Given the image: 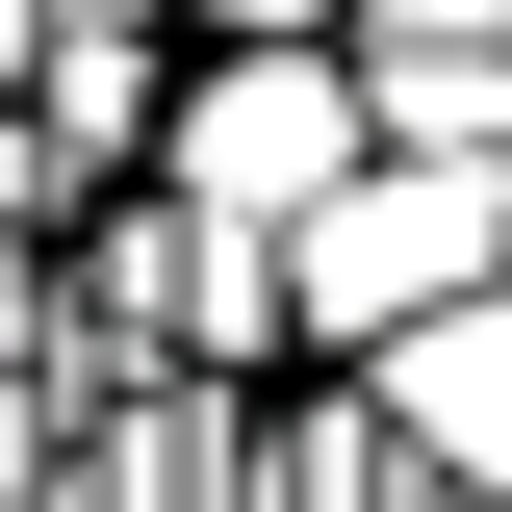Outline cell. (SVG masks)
<instances>
[{"instance_id":"obj_1","label":"cell","mask_w":512,"mask_h":512,"mask_svg":"<svg viewBox=\"0 0 512 512\" xmlns=\"http://www.w3.org/2000/svg\"><path fill=\"white\" fill-rule=\"evenodd\" d=\"M359 154H384V103H359V26H205V52H180V128H154V180L256 205V231H308Z\"/></svg>"},{"instance_id":"obj_2","label":"cell","mask_w":512,"mask_h":512,"mask_svg":"<svg viewBox=\"0 0 512 512\" xmlns=\"http://www.w3.org/2000/svg\"><path fill=\"white\" fill-rule=\"evenodd\" d=\"M512 256V154H359V180L282 231V282H308V359H384L410 308H461Z\"/></svg>"},{"instance_id":"obj_3","label":"cell","mask_w":512,"mask_h":512,"mask_svg":"<svg viewBox=\"0 0 512 512\" xmlns=\"http://www.w3.org/2000/svg\"><path fill=\"white\" fill-rule=\"evenodd\" d=\"M359 410L436 461L461 512H512V256L461 282V308H410V333H384V359H359Z\"/></svg>"},{"instance_id":"obj_4","label":"cell","mask_w":512,"mask_h":512,"mask_svg":"<svg viewBox=\"0 0 512 512\" xmlns=\"http://www.w3.org/2000/svg\"><path fill=\"white\" fill-rule=\"evenodd\" d=\"M384 154H512V0H359Z\"/></svg>"},{"instance_id":"obj_5","label":"cell","mask_w":512,"mask_h":512,"mask_svg":"<svg viewBox=\"0 0 512 512\" xmlns=\"http://www.w3.org/2000/svg\"><path fill=\"white\" fill-rule=\"evenodd\" d=\"M52 26H77V0H0V103H26V52H52Z\"/></svg>"},{"instance_id":"obj_6","label":"cell","mask_w":512,"mask_h":512,"mask_svg":"<svg viewBox=\"0 0 512 512\" xmlns=\"http://www.w3.org/2000/svg\"><path fill=\"white\" fill-rule=\"evenodd\" d=\"M180 26H359V0H180Z\"/></svg>"}]
</instances>
